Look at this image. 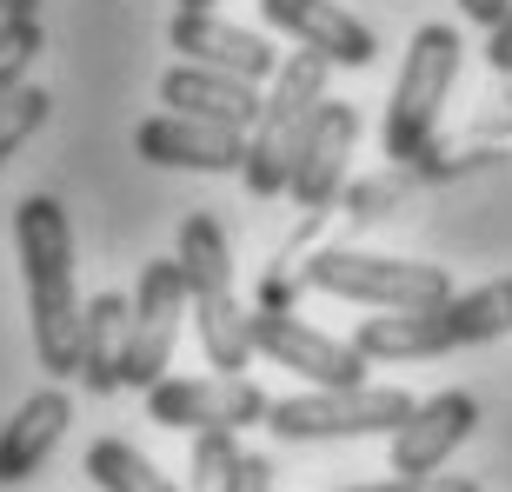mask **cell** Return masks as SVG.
I'll list each match as a JSON object with an SVG mask.
<instances>
[{
  "mask_svg": "<svg viewBox=\"0 0 512 492\" xmlns=\"http://www.w3.org/2000/svg\"><path fill=\"white\" fill-rule=\"evenodd\" d=\"M160 100H167V114H187V120H207V127H233V133H253L260 120V87L253 80H233V74H213V67H167L160 74Z\"/></svg>",
  "mask_w": 512,
  "mask_h": 492,
  "instance_id": "obj_15",
  "label": "cell"
},
{
  "mask_svg": "<svg viewBox=\"0 0 512 492\" xmlns=\"http://www.w3.org/2000/svg\"><path fill=\"white\" fill-rule=\"evenodd\" d=\"M120 360H127V293H94L80 326V379L94 399L120 393Z\"/></svg>",
  "mask_w": 512,
  "mask_h": 492,
  "instance_id": "obj_18",
  "label": "cell"
},
{
  "mask_svg": "<svg viewBox=\"0 0 512 492\" xmlns=\"http://www.w3.org/2000/svg\"><path fill=\"white\" fill-rule=\"evenodd\" d=\"M353 147H360V114H353L346 100H326L320 114H313V127H306V140H300L293 180H286L293 207H306V213L340 207L346 173H353Z\"/></svg>",
  "mask_w": 512,
  "mask_h": 492,
  "instance_id": "obj_10",
  "label": "cell"
},
{
  "mask_svg": "<svg viewBox=\"0 0 512 492\" xmlns=\"http://www.w3.org/2000/svg\"><path fill=\"white\" fill-rule=\"evenodd\" d=\"M326 74H333V67H326V60H313V54L280 60L273 94L260 100V120H253V133H247V167H240V173H247V193H253V200L286 193L306 127H313V114L326 107Z\"/></svg>",
  "mask_w": 512,
  "mask_h": 492,
  "instance_id": "obj_4",
  "label": "cell"
},
{
  "mask_svg": "<svg viewBox=\"0 0 512 492\" xmlns=\"http://www.w3.org/2000/svg\"><path fill=\"white\" fill-rule=\"evenodd\" d=\"M406 193H413V167H393V173H380V180H346L340 213L346 220H386Z\"/></svg>",
  "mask_w": 512,
  "mask_h": 492,
  "instance_id": "obj_22",
  "label": "cell"
},
{
  "mask_svg": "<svg viewBox=\"0 0 512 492\" xmlns=\"http://www.w3.org/2000/svg\"><path fill=\"white\" fill-rule=\"evenodd\" d=\"M459 14H466V20H479V27H486V34H493L499 20L512 14V0H459Z\"/></svg>",
  "mask_w": 512,
  "mask_h": 492,
  "instance_id": "obj_28",
  "label": "cell"
},
{
  "mask_svg": "<svg viewBox=\"0 0 512 492\" xmlns=\"http://www.w3.org/2000/svg\"><path fill=\"white\" fill-rule=\"evenodd\" d=\"M459 27L446 20H426L399 60V80H393V100H386V153H393V167H413L419 153L433 147V127H439V107L453 94L459 80Z\"/></svg>",
  "mask_w": 512,
  "mask_h": 492,
  "instance_id": "obj_5",
  "label": "cell"
},
{
  "mask_svg": "<svg viewBox=\"0 0 512 492\" xmlns=\"http://www.w3.org/2000/svg\"><path fill=\"white\" fill-rule=\"evenodd\" d=\"M227 492H273V459H266V453H240Z\"/></svg>",
  "mask_w": 512,
  "mask_h": 492,
  "instance_id": "obj_26",
  "label": "cell"
},
{
  "mask_svg": "<svg viewBox=\"0 0 512 492\" xmlns=\"http://www.w3.org/2000/svg\"><path fill=\"white\" fill-rule=\"evenodd\" d=\"M27 14H40V0H0V20H27Z\"/></svg>",
  "mask_w": 512,
  "mask_h": 492,
  "instance_id": "obj_29",
  "label": "cell"
},
{
  "mask_svg": "<svg viewBox=\"0 0 512 492\" xmlns=\"http://www.w3.org/2000/svg\"><path fill=\"white\" fill-rule=\"evenodd\" d=\"M47 114H54V94H47V87H14V94H0V167L47 127Z\"/></svg>",
  "mask_w": 512,
  "mask_h": 492,
  "instance_id": "obj_21",
  "label": "cell"
},
{
  "mask_svg": "<svg viewBox=\"0 0 512 492\" xmlns=\"http://www.w3.org/2000/svg\"><path fill=\"white\" fill-rule=\"evenodd\" d=\"M173 260L187 273V313H193V333H200L207 366L240 379L253 360V333H247L240 286H233V253H227L220 220L213 213H187L180 220V240H173Z\"/></svg>",
  "mask_w": 512,
  "mask_h": 492,
  "instance_id": "obj_2",
  "label": "cell"
},
{
  "mask_svg": "<svg viewBox=\"0 0 512 492\" xmlns=\"http://www.w3.org/2000/svg\"><path fill=\"white\" fill-rule=\"evenodd\" d=\"M479 426V399L473 393H433V399H419L413 419L399 426L393 439H386V466H393V479H433L446 459L473 439Z\"/></svg>",
  "mask_w": 512,
  "mask_h": 492,
  "instance_id": "obj_11",
  "label": "cell"
},
{
  "mask_svg": "<svg viewBox=\"0 0 512 492\" xmlns=\"http://www.w3.org/2000/svg\"><path fill=\"white\" fill-rule=\"evenodd\" d=\"M14 253L27 286V320H34V360L54 379H80V280H74V220L54 193H27L14 207Z\"/></svg>",
  "mask_w": 512,
  "mask_h": 492,
  "instance_id": "obj_1",
  "label": "cell"
},
{
  "mask_svg": "<svg viewBox=\"0 0 512 492\" xmlns=\"http://www.w3.org/2000/svg\"><path fill=\"white\" fill-rule=\"evenodd\" d=\"M180 320H187V273L180 260H147L140 286L127 300V360H120V386L153 393L167 379V360L180 346Z\"/></svg>",
  "mask_w": 512,
  "mask_h": 492,
  "instance_id": "obj_7",
  "label": "cell"
},
{
  "mask_svg": "<svg viewBox=\"0 0 512 492\" xmlns=\"http://www.w3.org/2000/svg\"><path fill=\"white\" fill-rule=\"evenodd\" d=\"M133 153L153 167H193V173H240L247 167V133L207 127L187 114H153L133 127Z\"/></svg>",
  "mask_w": 512,
  "mask_h": 492,
  "instance_id": "obj_13",
  "label": "cell"
},
{
  "mask_svg": "<svg viewBox=\"0 0 512 492\" xmlns=\"http://www.w3.org/2000/svg\"><path fill=\"white\" fill-rule=\"evenodd\" d=\"M247 333H253V353L286 373H300L313 393H346V386H366V353L353 340H333L320 326H306L300 313H266L253 306L247 313Z\"/></svg>",
  "mask_w": 512,
  "mask_h": 492,
  "instance_id": "obj_8",
  "label": "cell"
},
{
  "mask_svg": "<svg viewBox=\"0 0 512 492\" xmlns=\"http://www.w3.org/2000/svg\"><path fill=\"white\" fill-rule=\"evenodd\" d=\"M233 466H240V439H233V433H193L187 492H227Z\"/></svg>",
  "mask_w": 512,
  "mask_h": 492,
  "instance_id": "obj_23",
  "label": "cell"
},
{
  "mask_svg": "<svg viewBox=\"0 0 512 492\" xmlns=\"http://www.w3.org/2000/svg\"><path fill=\"white\" fill-rule=\"evenodd\" d=\"M167 40L180 47V60H193V67H213V74H233V80H273L280 74V54L266 47L253 27H240V20H220V14H173Z\"/></svg>",
  "mask_w": 512,
  "mask_h": 492,
  "instance_id": "obj_14",
  "label": "cell"
},
{
  "mask_svg": "<svg viewBox=\"0 0 512 492\" xmlns=\"http://www.w3.org/2000/svg\"><path fill=\"white\" fill-rule=\"evenodd\" d=\"M506 100H512V94H506Z\"/></svg>",
  "mask_w": 512,
  "mask_h": 492,
  "instance_id": "obj_31",
  "label": "cell"
},
{
  "mask_svg": "<svg viewBox=\"0 0 512 492\" xmlns=\"http://www.w3.org/2000/svg\"><path fill=\"white\" fill-rule=\"evenodd\" d=\"M446 326H453V346H486L512 333V273L506 280H486L473 293H453L446 306Z\"/></svg>",
  "mask_w": 512,
  "mask_h": 492,
  "instance_id": "obj_19",
  "label": "cell"
},
{
  "mask_svg": "<svg viewBox=\"0 0 512 492\" xmlns=\"http://www.w3.org/2000/svg\"><path fill=\"white\" fill-rule=\"evenodd\" d=\"M67 419H74V393H67V386H40L34 399H20L14 419L0 426V486L34 479L40 466H47V453L60 446Z\"/></svg>",
  "mask_w": 512,
  "mask_h": 492,
  "instance_id": "obj_16",
  "label": "cell"
},
{
  "mask_svg": "<svg viewBox=\"0 0 512 492\" xmlns=\"http://www.w3.org/2000/svg\"><path fill=\"white\" fill-rule=\"evenodd\" d=\"M419 399L406 386H346V393H293L273 399L266 413V433L286 439V446H306V439H393L406 419H413Z\"/></svg>",
  "mask_w": 512,
  "mask_h": 492,
  "instance_id": "obj_6",
  "label": "cell"
},
{
  "mask_svg": "<svg viewBox=\"0 0 512 492\" xmlns=\"http://www.w3.org/2000/svg\"><path fill=\"white\" fill-rule=\"evenodd\" d=\"M346 492H479V479L433 473V479H380V486H346Z\"/></svg>",
  "mask_w": 512,
  "mask_h": 492,
  "instance_id": "obj_25",
  "label": "cell"
},
{
  "mask_svg": "<svg viewBox=\"0 0 512 492\" xmlns=\"http://www.w3.org/2000/svg\"><path fill=\"white\" fill-rule=\"evenodd\" d=\"M180 14H213V0H180Z\"/></svg>",
  "mask_w": 512,
  "mask_h": 492,
  "instance_id": "obj_30",
  "label": "cell"
},
{
  "mask_svg": "<svg viewBox=\"0 0 512 492\" xmlns=\"http://www.w3.org/2000/svg\"><path fill=\"white\" fill-rule=\"evenodd\" d=\"M453 306V300H446ZM446 306L439 313H366L353 346L366 360H386V366H406V360H439L453 353V326H446Z\"/></svg>",
  "mask_w": 512,
  "mask_h": 492,
  "instance_id": "obj_17",
  "label": "cell"
},
{
  "mask_svg": "<svg viewBox=\"0 0 512 492\" xmlns=\"http://www.w3.org/2000/svg\"><path fill=\"white\" fill-rule=\"evenodd\" d=\"M40 47H47V34H40V14L0 20V94L27 87V67L40 60Z\"/></svg>",
  "mask_w": 512,
  "mask_h": 492,
  "instance_id": "obj_24",
  "label": "cell"
},
{
  "mask_svg": "<svg viewBox=\"0 0 512 492\" xmlns=\"http://www.w3.org/2000/svg\"><path fill=\"white\" fill-rule=\"evenodd\" d=\"M273 399L253 386L247 373H207V379H160L147 393V419L167 433H240V426H266Z\"/></svg>",
  "mask_w": 512,
  "mask_h": 492,
  "instance_id": "obj_9",
  "label": "cell"
},
{
  "mask_svg": "<svg viewBox=\"0 0 512 492\" xmlns=\"http://www.w3.org/2000/svg\"><path fill=\"white\" fill-rule=\"evenodd\" d=\"M306 286L333 300L373 306V313H439L453 300V273L433 260H393V253H360V246H320L306 253Z\"/></svg>",
  "mask_w": 512,
  "mask_h": 492,
  "instance_id": "obj_3",
  "label": "cell"
},
{
  "mask_svg": "<svg viewBox=\"0 0 512 492\" xmlns=\"http://www.w3.org/2000/svg\"><path fill=\"white\" fill-rule=\"evenodd\" d=\"M486 60H493V74H506V80H512V14L493 27V40H486Z\"/></svg>",
  "mask_w": 512,
  "mask_h": 492,
  "instance_id": "obj_27",
  "label": "cell"
},
{
  "mask_svg": "<svg viewBox=\"0 0 512 492\" xmlns=\"http://www.w3.org/2000/svg\"><path fill=\"white\" fill-rule=\"evenodd\" d=\"M87 479H94L100 492H180L140 446H127V439H94V446H87Z\"/></svg>",
  "mask_w": 512,
  "mask_h": 492,
  "instance_id": "obj_20",
  "label": "cell"
},
{
  "mask_svg": "<svg viewBox=\"0 0 512 492\" xmlns=\"http://www.w3.org/2000/svg\"><path fill=\"white\" fill-rule=\"evenodd\" d=\"M260 14L273 34H286L300 54L326 60V67H373V54H380L373 27L333 0H260Z\"/></svg>",
  "mask_w": 512,
  "mask_h": 492,
  "instance_id": "obj_12",
  "label": "cell"
}]
</instances>
